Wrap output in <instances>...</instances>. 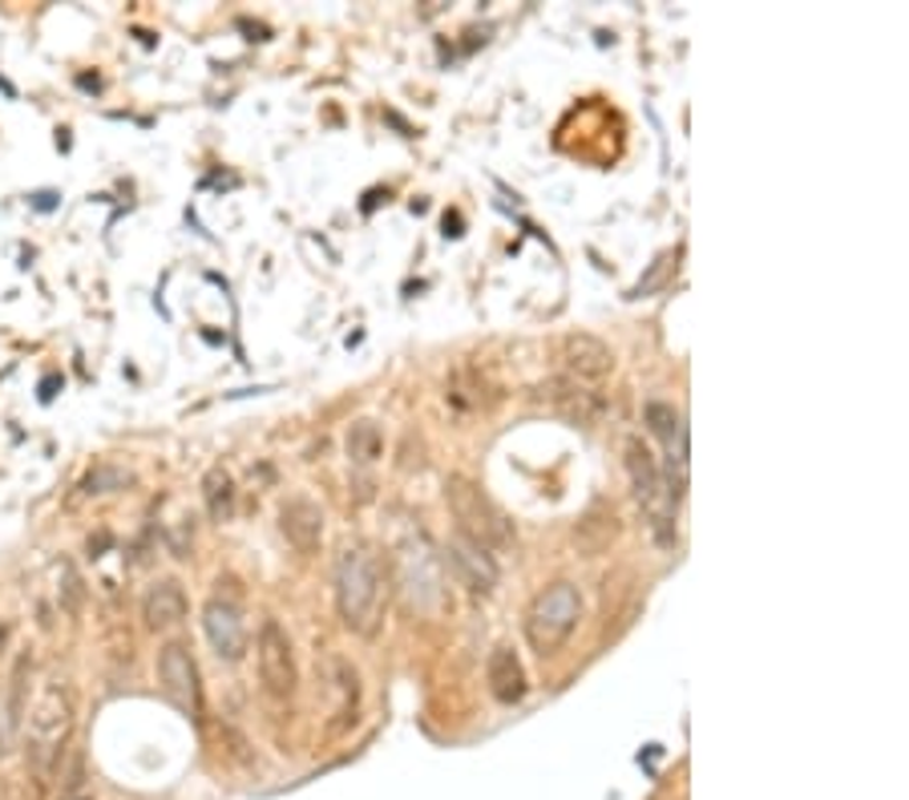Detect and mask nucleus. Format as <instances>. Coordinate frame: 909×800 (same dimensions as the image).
<instances>
[{"mask_svg": "<svg viewBox=\"0 0 909 800\" xmlns=\"http://www.w3.org/2000/svg\"><path fill=\"white\" fill-rule=\"evenodd\" d=\"M336 607L344 619L348 631L372 634L380 622V607H384V574L380 562L368 554L364 546H352L336 562Z\"/></svg>", "mask_w": 909, "mask_h": 800, "instance_id": "nucleus-1", "label": "nucleus"}, {"mask_svg": "<svg viewBox=\"0 0 909 800\" xmlns=\"http://www.w3.org/2000/svg\"><path fill=\"white\" fill-rule=\"evenodd\" d=\"M627 473H631L635 498H639L647 530L655 533V542L663 546V550H671V546H676L679 493L671 489V481H667V473L659 469L655 453L639 441V437L627 441Z\"/></svg>", "mask_w": 909, "mask_h": 800, "instance_id": "nucleus-2", "label": "nucleus"}, {"mask_svg": "<svg viewBox=\"0 0 909 800\" xmlns=\"http://www.w3.org/2000/svg\"><path fill=\"white\" fill-rule=\"evenodd\" d=\"M578 619H582V594L575 582H550L546 590H538V599L526 611V639L542 659L555 656L575 634Z\"/></svg>", "mask_w": 909, "mask_h": 800, "instance_id": "nucleus-3", "label": "nucleus"}, {"mask_svg": "<svg viewBox=\"0 0 909 800\" xmlns=\"http://www.w3.org/2000/svg\"><path fill=\"white\" fill-rule=\"evenodd\" d=\"M444 498H449V510L461 526V538H469L481 550H498V546L510 542V526H506L501 510L469 478L444 481Z\"/></svg>", "mask_w": 909, "mask_h": 800, "instance_id": "nucleus-4", "label": "nucleus"}, {"mask_svg": "<svg viewBox=\"0 0 909 800\" xmlns=\"http://www.w3.org/2000/svg\"><path fill=\"white\" fill-rule=\"evenodd\" d=\"M69 728H73V696L61 683H49V688L37 696L33 711H29V740H33L37 756L44 764L61 752Z\"/></svg>", "mask_w": 909, "mask_h": 800, "instance_id": "nucleus-5", "label": "nucleus"}, {"mask_svg": "<svg viewBox=\"0 0 909 800\" xmlns=\"http://www.w3.org/2000/svg\"><path fill=\"white\" fill-rule=\"evenodd\" d=\"M256 656H259V679H263V688L271 691L276 700H291V691H296V656H291L288 631H283L276 619H267L263 627H259Z\"/></svg>", "mask_w": 909, "mask_h": 800, "instance_id": "nucleus-6", "label": "nucleus"}, {"mask_svg": "<svg viewBox=\"0 0 909 800\" xmlns=\"http://www.w3.org/2000/svg\"><path fill=\"white\" fill-rule=\"evenodd\" d=\"M558 364H562V377L578 380V384H599L615 372V352L599 336L566 332L558 340Z\"/></svg>", "mask_w": 909, "mask_h": 800, "instance_id": "nucleus-7", "label": "nucleus"}, {"mask_svg": "<svg viewBox=\"0 0 909 800\" xmlns=\"http://www.w3.org/2000/svg\"><path fill=\"white\" fill-rule=\"evenodd\" d=\"M158 683L167 691V700L182 708L187 716L202 711V688H199V667L190 659L182 643H167L158 651Z\"/></svg>", "mask_w": 909, "mask_h": 800, "instance_id": "nucleus-8", "label": "nucleus"}, {"mask_svg": "<svg viewBox=\"0 0 909 800\" xmlns=\"http://www.w3.org/2000/svg\"><path fill=\"white\" fill-rule=\"evenodd\" d=\"M647 424H651V433L663 441L667 481H671L676 493H683V486H688V424H683V417L676 412V404H667V400H651V404H647Z\"/></svg>", "mask_w": 909, "mask_h": 800, "instance_id": "nucleus-9", "label": "nucleus"}, {"mask_svg": "<svg viewBox=\"0 0 909 800\" xmlns=\"http://www.w3.org/2000/svg\"><path fill=\"white\" fill-rule=\"evenodd\" d=\"M202 631H207V639H211L214 656L219 659H227V663L243 659L247 627H243V614H239L234 602H227V599L207 602V607H202Z\"/></svg>", "mask_w": 909, "mask_h": 800, "instance_id": "nucleus-10", "label": "nucleus"}, {"mask_svg": "<svg viewBox=\"0 0 909 800\" xmlns=\"http://www.w3.org/2000/svg\"><path fill=\"white\" fill-rule=\"evenodd\" d=\"M279 530L300 554H316L323 542V513L311 498H288L279 506Z\"/></svg>", "mask_w": 909, "mask_h": 800, "instance_id": "nucleus-11", "label": "nucleus"}, {"mask_svg": "<svg viewBox=\"0 0 909 800\" xmlns=\"http://www.w3.org/2000/svg\"><path fill=\"white\" fill-rule=\"evenodd\" d=\"M142 614H146V627H154V631H167V627L187 619V594H182V587H178L174 578H158L154 587L146 590Z\"/></svg>", "mask_w": 909, "mask_h": 800, "instance_id": "nucleus-12", "label": "nucleus"}, {"mask_svg": "<svg viewBox=\"0 0 909 800\" xmlns=\"http://www.w3.org/2000/svg\"><path fill=\"white\" fill-rule=\"evenodd\" d=\"M449 558H453V567L466 574V582L477 594H489V590L498 587V562H493V554L481 550V546H473L469 538L457 533L453 546H449Z\"/></svg>", "mask_w": 909, "mask_h": 800, "instance_id": "nucleus-13", "label": "nucleus"}, {"mask_svg": "<svg viewBox=\"0 0 909 800\" xmlns=\"http://www.w3.org/2000/svg\"><path fill=\"white\" fill-rule=\"evenodd\" d=\"M489 691L498 696L501 703H518L521 696H526V671H521V659L513 656L510 647H498L493 656H489Z\"/></svg>", "mask_w": 909, "mask_h": 800, "instance_id": "nucleus-14", "label": "nucleus"}, {"mask_svg": "<svg viewBox=\"0 0 909 800\" xmlns=\"http://www.w3.org/2000/svg\"><path fill=\"white\" fill-rule=\"evenodd\" d=\"M546 397L555 400L558 409H566L570 417H578V421H599L602 409H607V400L599 397L595 389H587V384H578V380L562 377L550 384V392Z\"/></svg>", "mask_w": 909, "mask_h": 800, "instance_id": "nucleus-15", "label": "nucleus"}, {"mask_svg": "<svg viewBox=\"0 0 909 800\" xmlns=\"http://www.w3.org/2000/svg\"><path fill=\"white\" fill-rule=\"evenodd\" d=\"M202 498H207V510H211L214 522H227L234 510V478L222 466L207 469V478H202Z\"/></svg>", "mask_w": 909, "mask_h": 800, "instance_id": "nucleus-16", "label": "nucleus"}, {"mask_svg": "<svg viewBox=\"0 0 909 800\" xmlns=\"http://www.w3.org/2000/svg\"><path fill=\"white\" fill-rule=\"evenodd\" d=\"M348 457H352L356 466H372L380 457V449H384V437H380V429L372 421H356L352 429H348Z\"/></svg>", "mask_w": 909, "mask_h": 800, "instance_id": "nucleus-17", "label": "nucleus"}, {"mask_svg": "<svg viewBox=\"0 0 909 800\" xmlns=\"http://www.w3.org/2000/svg\"><path fill=\"white\" fill-rule=\"evenodd\" d=\"M130 481V473H122V469H98L93 478L86 481L89 493H106V486H126Z\"/></svg>", "mask_w": 909, "mask_h": 800, "instance_id": "nucleus-18", "label": "nucleus"}, {"mask_svg": "<svg viewBox=\"0 0 909 800\" xmlns=\"http://www.w3.org/2000/svg\"><path fill=\"white\" fill-rule=\"evenodd\" d=\"M69 800H86V797H69Z\"/></svg>", "mask_w": 909, "mask_h": 800, "instance_id": "nucleus-19", "label": "nucleus"}]
</instances>
